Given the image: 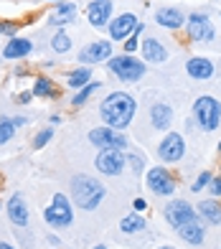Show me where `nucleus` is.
<instances>
[{
	"mask_svg": "<svg viewBox=\"0 0 221 249\" xmlns=\"http://www.w3.org/2000/svg\"><path fill=\"white\" fill-rule=\"evenodd\" d=\"M31 99H33V94H31V92H23V94L18 97V102H20V105H28Z\"/></svg>",
	"mask_w": 221,
	"mask_h": 249,
	"instance_id": "nucleus-36",
	"label": "nucleus"
},
{
	"mask_svg": "<svg viewBox=\"0 0 221 249\" xmlns=\"http://www.w3.org/2000/svg\"><path fill=\"white\" fill-rule=\"evenodd\" d=\"M13 132H16V124L10 117H0V145H5L10 142V138H13Z\"/></svg>",
	"mask_w": 221,
	"mask_h": 249,
	"instance_id": "nucleus-29",
	"label": "nucleus"
},
{
	"mask_svg": "<svg viewBox=\"0 0 221 249\" xmlns=\"http://www.w3.org/2000/svg\"><path fill=\"white\" fill-rule=\"evenodd\" d=\"M97 89H99V82H89V84H84V87L79 89V92L74 94L71 105H74V107H82V105H86V102H89V97L97 92Z\"/></svg>",
	"mask_w": 221,
	"mask_h": 249,
	"instance_id": "nucleus-27",
	"label": "nucleus"
},
{
	"mask_svg": "<svg viewBox=\"0 0 221 249\" xmlns=\"http://www.w3.org/2000/svg\"><path fill=\"white\" fill-rule=\"evenodd\" d=\"M186 33H188V38L196 41V43H211L216 31H214V23L208 20L206 13H191L186 16Z\"/></svg>",
	"mask_w": 221,
	"mask_h": 249,
	"instance_id": "nucleus-7",
	"label": "nucleus"
},
{
	"mask_svg": "<svg viewBox=\"0 0 221 249\" xmlns=\"http://www.w3.org/2000/svg\"><path fill=\"white\" fill-rule=\"evenodd\" d=\"M148 188H150L155 196H173L175 180H173V176H170L168 168H163V165L150 168V171H148Z\"/></svg>",
	"mask_w": 221,
	"mask_h": 249,
	"instance_id": "nucleus-10",
	"label": "nucleus"
},
{
	"mask_svg": "<svg viewBox=\"0 0 221 249\" xmlns=\"http://www.w3.org/2000/svg\"><path fill=\"white\" fill-rule=\"evenodd\" d=\"M94 165L104 176H119L127 165V158L122 150H99V155L94 158Z\"/></svg>",
	"mask_w": 221,
	"mask_h": 249,
	"instance_id": "nucleus-9",
	"label": "nucleus"
},
{
	"mask_svg": "<svg viewBox=\"0 0 221 249\" xmlns=\"http://www.w3.org/2000/svg\"><path fill=\"white\" fill-rule=\"evenodd\" d=\"M43 219H46V224L53 226V229H66V226H71V221H74V203L69 201V196L66 194H53L51 206L43 209Z\"/></svg>",
	"mask_w": 221,
	"mask_h": 249,
	"instance_id": "nucleus-5",
	"label": "nucleus"
},
{
	"mask_svg": "<svg viewBox=\"0 0 221 249\" xmlns=\"http://www.w3.org/2000/svg\"><path fill=\"white\" fill-rule=\"evenodd\" d=\"M10 120H13V124H16V127H23V124L28 122L26 117H10Z\"/></svg>",
	"mask_w": 221,
	"mask_h": 249,
	"instance_id": "nucleus-37",
	"label": "nucleus"
},
{
	"mask_svg": "<svg viewBox=\"0 0 221 249\" xmlns=\"http://www.w3.org/2000/svg\"><path fill=\"white\" fill-rule=\"evenodd\" d=\"M0 249H16L13 244H8V242H0Z\"/></svg>",
	"mask_w": 221,
	"mask_h": 249,
	"instance_id": "nucleus-38",
	"label": "nucleus"
},
{
	"mask_svg": "<svg viewBox=\"0 0 221 249\" xmlns=\"http://www.w3.org/2000/svg\"><path fill=\"white\" fill-rule=\"evenodd\" d=\"M125 158H127V163L132 165V171L140 176V173H142V168H145V158H140V155H125Z\"/></svg>",
	"mask_w": 221,
	"mask_h": 249,
	"instance_id": "nucleus-33",
	"label": "nucleus"
},
{
	"mask_svg": "<svg viewBox=\"0 0 221 249\" xmlns=\"http://www.w3.org/2000/svg\"><path fill=\"white\" fill-rule=\"evenodd\" d=\"M160 249H173V247H160Z\"/></svg>",
	"mask_w": 221,
	"mask_h": 249,
	"instance_id": "nucleus-41",
	"label": "nucleus"
},
{
	"mask_svg": "<svg viewBox=\"0 0 221 249\" xmlns=\"http://www.w3.org/2000/svg\"><path fill=\"white\" fill-rule=\"evenodd\" d=\"M74 16H76V5H74V3H56V8H53V16L49 18V23L64 28V26H69L71 20H74Z\"/></svg>",
	"mask_w": 221,
	"mask_h": 249,
	"instance_id": "nucleus-22",
	"label": "nucleus"
},
{
	"mask_svg": "<svg viewBox=\"0 0 221 249\" xmlns=\"http://www.w3.org/2000/svg\"><path fill=\"white\" fill-rule=\"evenodd\" d=\"M0 206H3V203H0Z\"/></svg>",
	"mask_w": 221,
	"mask_h": 249,
	"instance_id": "nucleus-42",
	"label": "nucleus"
},
{
	"mask_svg": "<svg viewBox=\"0 0 221 249\" xmlns=\"http://www.w3.org/2000/svg\"><path fill=\"white\" fill-rule=\"evenodd\" d=\"M33 51V43L28 41V38H10L8 43H5V49H3V56L5 59H10V61H16V59H26V56Z\"/></svg>",
	"mask_w": 221,
	"mask_h": 249,
	"instance_id": "nucleus-20",
	"label": "nucleus"
},
{
	"mask_svg": "<svg viewBox=\"0 0 221 249\" xmlns=\"http://www.w3.org/2000/svg\"><path fill=\"white\" fill-rule=\"evenodd\" d=\"M163 216H165V221H168L170 226H183V224H191V221H198L201 216H198V211L191 206L188 201H183V198H178V201H170L168 206H165V211H163Z\"/></svg>",
	"mask_w": 221,
	"mask_h": 249,
	"instance_id": "nucleus-8",
	"label": "nucleus"
},
{
	"mask_svg": "<svg viewBox=\"0 0 221 249\" xmlns=\"http://www.w3.org/2000/svg\"><path fill=\"white\" fill-rule=\"evenodd\" d=\"M112 59V41H94L79 51V64H102Z\"/></svg>",
	"mask_w": 221,
	"mask_h": 249,
	"instance_id": "nucleus-13",
	"label": "nucleus"
},
{
	"mask_svg": "<svg viewBox=\"0 0 221 249\" xmlns=\"http://www.w3.org/2000/svg\"><path fill=\"white\" fill-rule=\"evenodd\" d=\"M92 249H107L104 244H97V247H92Z\"/></svg>",
	"mask_w": 221,
	"mask_h": 249,
	"instance_id": "nucleus-39",
	"label": "nucleus"
},
{
	"mask_svg": "<svg viewBox=\"0 0 221 249\" xmlns=\"http://www.w3.org/2000/svg\"><path fill=\"white\" fill-rule=\"evenodd\" d=\"M211 178H214L211 173H208V171H204L201 176H198V178H196V183L191 186V191H193V194H201V191H204V188H208V183H211Z\"/></svg>",
	"mask_w": 221,
	"mask_h": 249,
	"instance_id": "nucleus-30",
	"label": "nucleus"
},
{
	"mask_svg": "<svg viewBox=\"0 0 221 249\" xmlns=\"http://www.w3.org/2000/svg\"><path fill=\"white\" fill-rule=\"evenodd\" d=\"M51 138H53V130H51V127L41 130V132L36 135V140H33V148H36V150H41V148H43V145H46Z\"/></svg>",
	"mask_w": 221,
	"mask_h": 249,
	"instance_id": "nucleus-31",
	"label": "nucleus"
},
{
	"mask_svg": "<svg viewBox=\"0 0 221 249\" xmlns=\"http://www.w3.org/2000/svg\"><path fill=\"white\" fill-rule=\"evenodd\" d=\"M119 229H122V234H137V231L145 229V219H142L140 213H130V216H122Z\"/></svg>",
	"mask_w": 221,
	"mask_h": 249,
	"instance_id": "nucleus-26",
	"label": "nucleus"
},
{
	"mask_svg": "<svg viewBox=\"0 0 221 249\" xmlns=\"http://www.w3.org/2000/svg\"><path fill=\"white\" fill-rule=\"evenodd\" d=\"M51 49L56 51V53H66V51H71V38H69V33H66V31H59L56 36L51 38Z\"/></svg>",
	"mask_w": 221,
	"mask_h": 249,
	"instance_id": "nucleus-28",
	"label": "nucleus"
},
{
	"mask_svg": "<svg viewBox=\"0 0 221 249\" xmlns=\"http://www.w3.org/2000/svg\"><path fill=\"white\" fill-rule=\"evenodd\" d=\"M193 120L198 122V127L204 132H214L221 122V102L216 97H198L193 102Z\"/></svg>",
	"mask_w": 221,
	"mask_h": 249,
	"instance_id": "nucleus-4",
	"label": "nucleus"
},
{
	"mask_svg": "<svg viewBox=\"0 0 221 249\" xmlns=\"http://www.w3.org/2000/svg\"><path fill=\"white\" fill-rule=\"evenodd\" d=\"M92 82V69L89 66H79V69H74V71H69V76H66V84H69L71 89H79L84 87V84H89Z\"/></svg>",
	"mask_w": 221,
	"mask_h": 249,
	"instance_id": "nucleus-24",
	"label": "nucleus"
},
{
	"mask_svg": "<svg viewBox=\"0 0 221 249\" xmlns=\"http://www.w3.org/2000/svg\"><path fill=\"white\" fill-rule=\"evenodd\" d=\"M135 26H137V16H135V13H119V16H115V18L107 23L109 38H112V41H125V38L132 36Z\"/></svg>",
	"mask_w": 221,
	"mask_h": 249,
	"instance_id": "nucleus-12",
	"label": "nucleus"
},
{
	"mask_svg": "<svg viewBox=\"0 0 221 249\" xmlns=\"http://www.w3.org/2000/svg\"><path fill=\"white\" fill-rule=\"evenodd\" d=\"M178 236H183V242H188V244H204V239H206V229H204V224L201 221H191V224H183V226H178Z\"/></svg>",
	"mask_w": 221,
	"mask_h": 249,
	"instance_id": "nucleus-21",
	"label": "nucleus"
},
{
	"mask_svg": "<svg viewBox=\"0 0 221 249\" xmlns=\"http://www.w3.org/2000/svg\"><path fill=\"white\" fill-rule=\"evenodd\" d=\"M18 28H20V23H13V20H0V33H3V36L16 38Z\"/></svg>",
	"mask_w": 221,
	"mask_h": 249,
	"instance_id": "nucleus-32",
	"label": "nucleus"
},
{
	"mask_svg": "<svg viewBox=\"0 0 221 249\" xmlns=\"http://www.w3.org/2000/svg\"><path fill=\"white\" fill-rule=\"evenodd\" d=\"M31 94L41 97V99H51V97H56V89H53V82L49 76H36V82L31 87Z\"/></svg>",
	"mask_w": 221,
	"mask_h": 249,
	"instance_id": "nucleus-25",
	"label": "nucleus"
},
{
	"mask_svg": "<svg viewBox=\"0 0 221 249\" xmlns=\"http://www.w3.org/2000/svg\"><path fill=\"white\" fill-rule=\"evenodd\" d=\"M196 211L198 216L208 224H221V206L216 198H204L201 203H196Z\"/></svg>",
	"mask_w": 221,
	"mask_h": 249,
	"instance_id": "nucleus-23",
	"label": "nucleus"
},
{
	"mask_svg": "<svg viewBox=\"0 0 221 249\" xmlns=\"http://www.w3.org/2000/svg\"><path fill=\"white\" fill-rule=\"evenodd\" d=\"M132 209H135V213H142L148 209V201L145 198H135V201H132Z\"/></svg>",
	"mask_w": 221,
	"mask_h": 249,
	"instance_id": "nucleus-35",
	"label": "nucleus"
},
{
	"mask_svg": "<svg viewBox=\"0 0 221 249\" xmlns=\"http://www.w3.org/2000/svg\"><path fill=\"white\" fill-rule=\"evenodd\" d=\"M150 122L155 130H168L173 124V109L170 105H165V102H155V105L150 107Z\"/></svg>",
	"mask_w": 221,
	"mask_h": 249,
	"instance_id": "nucleus-19",
	"label": "nucleus"
},
{
	"mask_svg": "<svg viewBox=\"0 0 221 249\" xmlns=\"http://www.w3.org/2000/svg\"><path fill=\"white\" fill-rule=\"evenodd\" d=\"M135 109H137V105H135V99H132V94L112 92L102 99V105H99V117H102V122L107 127L125 132V127H130L132 117H135Z\"/></svg>",
	"mask_w": 221,
	"mask_h": 249,
	"instance_id": "nucleus-1",
	"label": "nucleus"
},
{
	"mask_svg": "<svg viewBox=\"0 0 221 249\" xmlns=\"http://www.w3.org/2000/svg\"><path fill=\"white\" fill-rule=\"evenodd\" d=\"M219 153H221V140H219Z\"/></svg>",
	"mask_w": 221,
	"mask_h": 249,
	"instance_id": "nucleus-40",
	"label": "nucleus"
},
{
	"mask_svg": "<svg viewBox=\"0 0 221 249\" xmlns=\"http://www.w3.org/2000/svg\"><path fill=\"white\" fill-rule=\"evenodd\" d=\"M140 51H142V59L148 64H163L168 59V49H165L158 38H145L140 43Z\"/></svg>",
	"mask_w": 221,
	"mask_h": 249,
	"instance_id": "nucleus-17",
	"label": "nucleus"
},
{
	"mask_svg": "<svg viewBox=\"0 0 221 249\" xmlns=\"http://www.w3.org/2000/svg\"><path fill=\"white\" fill-rule=\"evenodd\" d=\"M104 196H107V188L94 176L79 173L71 178V203L74 206H79L84 211H94L104 201Z\"/></svg>",
	"mask_w": 221,
	"mask_h": 249,
	"instance_id": "nucleus-2",
	"label": "nucleus"
},
{
	"mask_svg": "<svg viewBox=\"0 0 221 249\" xmlns=\"http://www.w3.org/2000/svg\"><path fill=\"white\" fill-rule=\"evenodd\" d=\"M186 71H188L191 79H198V82H206V79L214 76V64L211 59H204V56H193L186 64Z\"/></svg>",
	"mask_w": 221,
	"mask_h": 249,
	"instance_id": "nucleus-18",
	"label": "nucleus"
},
{
	"mask_svg": "<svg viewBox=\"0 0 221 249\" xmlns=\"http://www.w3.org/2000/svg\"><path fill=\"white\" fill-rule=\"evenodd\" d=\"M107 69L112 71L119 82L132 84V82H140V79L145 76L148 66L142 64L140 59H135L132 53H122V56H112V59L107 61Z\"/></svg>",
	"mask_w": 221,
	"mask_h": 249,
	"instance_id": "nucleus-3",
	"label": "nucleus"
},
{
	"mask_svg": "<svg viewBox=\"0 0 221 249\" xmlns=\"http://www.w3.org/2000/svg\"><path fill=\"white\" fill-rule=\"evenodd\" d=\"M208 191H211L214 198H221V176L219 178H211V183H208Z\"/></svg>",
	"mask_w": 221,
	"mask_h": 249,
	"instance_id": "nucleus-34",
	"label": "nucleus"
},
{
	"mask_svg": "<svg viewBox=\"0 0 221 249\" xmlns=\"http://www.w3.org/2000/svg\"><path fill=\"white\" fill-rule=\"evenodd\" d=\"M86 20L94 28H102L112 20V0H92L86 5Z\"/></svg>",
	"mask_w": 221,
	"mask_h": 249,
	"instance_id": "nucleus-14",
	"label": "nucleus"
},
{
	"mask_svg": "<svg viewBox=\"0 0 221 249\" xmlns=\"http://www.w3.org/2000/svg\"><path fill=\"white\" fill-rule=\"evenodd\" d=\"M5 211H8V219L10 224H16V226H28V206H26V198L20 196V194H13L8 198L5 203Z\"/></svg>",
	"mask_w": 221,
	"mask_h": 249,
	"instance_id": "nucleus-15",
	"label": "nucleus"
},
{
	"mask_svg": "<svg viewBox=\"0 0 221 249\" xmlns=\"http://www.w3.org/2000/svg\"><path fill=\"white\" fill-rule=\"evenodd\" d=\"M155 23H158V26H163V28L175 31V28L186 26V16H183V10H181V8L165 5V8L155 10Z\"/></svg>",
	"mask_w": 221,
	"mask_h": 249,
	"instance_id": "nucleus-16",
	"label": "nucleus"
},
{
	"mask_svg": "<svg viewBox=\"0 0 221 249\" xmlns=\"http://www.w3.org/2000/svg\"><path fill=\"white\" fill-rule=\"evenodd\" d=\"M158 155H160L163 163H178L181 158L186 155V140H183V135L168 132V135L163 138L160 148H158Z\"/></svg>",
	"mask_w": 221,
	"mask_h": 249,
	"instance_id": "nucleus-11",
	"label": "nucleus"
},
{
	"mask_svg": "<svg viewBox=\"0 0 221 249\" xmlns=\"http://www.w3.org/2000/svg\"><path fill=\"white\" fill-rule=\"evenodd\" d=\"M89 142L94 145V148H99V150H122V153L130 145L127 138H125V132L112 130V127H107V124L89 130Z\"/></svg>",
	"mask_w": 221,
	"mask_h": 249,
	"instance_id": "nucleus-6",
	"label": "nucleus"
}]
</instances>
